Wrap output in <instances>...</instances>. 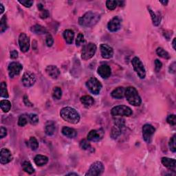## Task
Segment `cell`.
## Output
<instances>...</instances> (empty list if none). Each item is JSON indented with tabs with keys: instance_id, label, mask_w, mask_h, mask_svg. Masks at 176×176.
Instances as JSON below:
<instances>
[{
	"instance_id": "6da1fadb",
	"label": "cell",
	"mask_w": 176,
	"mask_h": 176,
	"mask_svg": "<svg viewBox=\"0 0 176 176\" xmlns=\"http://www.w3.org/2000/svg\"><path fill=\"white\" fill-rule=\"evenodd\" d=\"M100 14L94 12H88L78 19V24L85 28L94 26L100 20Z\"/></svg>"
},
{
	"instance_id": "7a4b0ae2",
	"label": "cell",
	"mask_w": 176,
	"mask_h": 176,
	"mask_svg": "<svg viewBox=\"0 0 176 176\" xmlns=\"http://www.w3.org/2000/svg\"><path fill=\"white\" fill-rule=\"evenodd\" d=\"M61 117L66 122L71 124H77L80 120V115L75 109L66 107L60 111Z\"/></svg>"
},
{
	"instance_id": "3957f363",
	"label": "cell",
	"mask_w": 176,
	"mask_h": 176,
	"mask_svg": "<svg viewBox=\"0 0 176 176\" xmlns=\"http://www.w3.org/2000/svg\"><path fill=\"white\" fill-rule=\"evenodd\" d=\"M125 96L129 103L133 106H139L142 103V100L137 90L133 87H128L125 89Z\"/></svg>"
},
{
	"instance_id": "277c9868",
	"label": "cell",
	"mask_w": 176,
	"mask_h": 176,
	"mask_svg": "<svg viewBox=\"0 0 176 176\" xmlns=\"http://www.w3.org/2000/svg\"><path fill=\"white\" fill-rule=\"evenodd\" d=\"M111 114L114 117H116V116H130L133 114V111L130 107L125 105H118L111 109Z\"/></svg>"
},
{
	"instance_id": "5b68a950",
	"label": "cell",
	"mask_w": 176,
	"mask_h": 176,
	"mask_svg": "<svg viewBox=\"0 0 176 176\" xmlns=\"http://www.w3.org/2000/svg\"><path fill=\"white\" fill-rule=\"evenodd\" d=\"M124 127H125V120L121 118H116L114 121V125L111 129V137L113 139L118 138L122 133Z\"/></svg>"
},
{
	"instance_id": "8992f818",
	"label": "cell",
	"mask_w": 176,
	"mask_h": 176,
	"mask_svg": "<svg viewBox=\"0 0 176 176\" xmlns=\"http://www.w3.org/2000/svg\"><path fill=\"white\" fill-rule=\"evenodd\" d=\"M96 51V46L93 43H89L84 46L82 53H81V58L83 60L87 61L93 57Z\"/></svg>"
},
{
	"instance_id": "52a82bcc",
	"label": "cell",
	"mask_w": 176,
	"mask_h": 176,
	"mask_svg": "<svg viewBox=\"0 0 176 176\" xmlns=\"http://www.w3.org/2000/svg\"><path fill=\"white\" fill-rule=\"evenodd\" d=\"M131 64L136 72L137 73L138 76L141 79H143L146 76V70L145 67L142 63V62L140 61V59L138 57H134L131 61Z\"/></svg>"
},
{
	"instance_id": "ba28073f",
	"label": "cell",
	"mask_w": 176,
	"mask_h": 176,
	"mask_svg": "<svg viewBox=\"0 0 176 176\" xmlns=\"http://www.w3.org/2000/svg\"><path fill=\"white\" fill-rule=\"evenodd\" d=\"M87 88L94 94H98L102 88V84L97 78H91L86 82Z\"/></svg>"
},
{
	"instance_id": "9c48e42d",
	"label": "cell",
	"mask_w": 176,
	"mask_h": 176,
	"mask_svg": "<svg viewBox=\"0 0 176 176\" xmlns=\"http://www.w3.org/2000/svg\"><path fill=\"white\" fill-rule=\"evenodd\" d=\"M104 165L101 162H94L92 165L90 166V168L88 171V172L85 173V175L88 176H94V175H100L102 174L104 171Z\"/></svg>"
},
{
	"instance_id": "30bf717a",
	"label": "cell",
	"mask_w": 176,
	"mask_h": 176,
	"mask_svg": "<svg viewBox=\"0 0 176 176\" xmlns=\"http://www.w3.org/2000/svg\"><path fill=\"white\" fill-rule=\"evenodd\" d=\"M21 82L25 87L30 88V87L33 86L35 83L36 76L33 72L30 71H27L22 76Z\"/></svg>"
},
{
	"instance_id": "8fae6325",
	"label": "cell",
	"mask_w": 176,
	"mask_h": 176,
	"mask_svg": "<svg viewBox=\"0 0 176 176\" xmlns=\"http://www.w3.org/2000/svg\"><path fill=\"white\" fill-rule=\"evenodd\" d=\"M155 128L152 125L145 124L142 127V136L145 142H150L152 136L155 132Z\"/></svg>"
},
{
	"instance_id": "7c38bea8",
	"label": "cell",
	"mask_w": 176,
	"mask_h": 176,
	"mask_svg": "<svg viewBox=\"0 0 176 176\" xmlns=\"http://www.w3.org/2000/svg\"><path fill=\"white\" fill-rule=\"evenodd\" d=\"M23 69V66L18 62H12L10 63L8 68V74L11 78H13L14 76L19 75Z\"/></svg>"
},
{
	"instance_id": "4fadbf2b",
	"label": "cell",
	"mask_w": 176,
	"mask_h": 176,
	"mask_svg": "<svg viewBox=\"0 0 176 176\" xmlns=\"http://www.w3.org/2000/svg\"><path fill=\"white\" fill-rule=\"evenodd\" d=\"M19 45L23 53H26L30 48V39L25 33H21L19 37Z\"/></svg>"
},
{
	"instance_id": "5bb4252c",
	"label": "cell",
	"mask_w": 176,
	"mask_h": 176,
	"mask_svg": "<svg viewBox=\"0 0 176 176\" xmlns=\"http://www.w3.org/2000/svg\"><path fill=\"white\" fill-rule=\"evenodd\" d=\"M104 136V131L103 130H91L88 134V140L91 142H98Z\"/></svg>"
},
{
	"instance_id": "9a60e30c",
	"label": "cell",
	"mask_w": 176,
	"mask_h": 176,
	"mask_svg": "<svg viewBox=\"0 0 176 176\" xmlns=\"http://www.w3.org/2000/svg\"><path fill=\"white\" fill-rule=\"evenodd\" d=\"M108 30L111 32H116L121 28V20L118 17H114L109 21L107 24Z\"/></svg>"
},
{
	"instance_id": "2e32d148",
	"label": "cell",
	"mask_w": 176,
	"mask_h": 176,
	"mask_svg": "<svg viewBox=\"0 0 176 176\" xmlns=\"http://www.w3.org/2000/svg\"><path fill=\"white\" fill-rule=\"evenodd\" d=\"M12 160L11 152L6 148L2 149L0 152V162L2 164H8Z\"/></svg>"
},
{
	"instance_id": "e0dca14e",
	"label": "cell",
	"mask_w": 176,
	"mask_h": 176,
	"mask_svg": "<svg viewBox=\"0 0 176 176\" xmlns=\"http://www.w3.org/2000/svg\"><path fill=\"white\" fill-rule=\"evenodd\" d=\"M101 55L104 59H111L114 55L113 48L107 44L102 43L100 46Z\"/></svg>"
},
{
	"instance_id": "ac0fdd59",
	"label": "cell",
	"mask_w": 176,
	"mask_h": 176,
	"mask_svg": "<svg viewBox=\"0 0 176 176\" xmlns=\"http://www.w3.org/2000/svg\"><path fill=\"white\" fill-rule=\"evenodd\" d=\"M98 74L103 78H108L111 76V70L110 67L108 65H106V64L101 65L98 68Z\"/></svg>"
},
{
	"instance_id": "d6986e66",
	"label": "cell",
	"mask_w": 176,
	"mask_h": 176,
	"mask_svg": "<svg viewBox=\"0 0 176 176\" xmlns=\"http://www.w3.org/2000/svg\"><path fill=\"white\" fill-rule=\"evenodd\" d=\"M46 72L48 75L52 78H57L60 75V70L55 66H48L46 68Z\"/></svg>"
},
{
	"instance_id": "ffe728a7",
	"label": "cell",
	"mask_w": 176,
	"mask_h": 176,
	"mask_svg": "<svg viewBox=\"0 0 176 176\" xmlns=\"http://www.w3.org/2000/svg\"><path fill=\"white\" fill-rule=\"evenodd\" d=\"M162 163L165 167H167L168 169L171 170L173 171H175L176 164L175 159L164 157L162 158Z\"/></svg>"
},
{
	"instance_id": "44dd1931",
	"label": "cell",
	"mask_w": 176,
	"mask_h": 176,
	"mask_svg": "<svg viewBox=\"0 0 176 176\" xmlns=\"http://www.w3.org/2000/svg\"><path fill=\"white\" fill-rule=\"evenodd\" d=\"M61 132L64 136L69 138H74L77 136V132L75 130L68 127H63L62 129Z\"/></svg>"
},
{
	"instance_id": "7402d4cb",
	"label": "cell",
	"mask_w": 176,
	"mask_h": 176,
	"mask_svg": "<svg viewBox=\"0 0 176 176\" xmlns=\"http://www.w3.org/2000/svg\"><path fill=\"white\" fill-rule=\"evenodd\" d=\"M125 88H124L123 87H118V88H116L115 90H114L111 91V95L113 98H122L125 96Z\"/></svg>"
},
{
	"instance_id": "603a6c76",
	"label": "cell",
	"mask_w": 176,
	"mask_h": 176,
	"mask_svg": "<svg viewBox=\"0 0 176 176\" xmlns=\"http://www.w3.org/2000/svg\"><path fill=\"white\" fill-rule=\"evenodd\" d=\"M35 164L39 166V167H42V166L46 165L48 162V158L45 155H37L34 159Z\"/></svg>"
},
{
	"instance_id": "cb8c5ba5",
	"label": "cell",
	"mask_w": 176,
	"mask_h": 176,
	"mask_svg": "<svg viewBox=\"0 0 176 176\" xmlns=\"http://www.w3.org/2000/svg\"><path fill=\"white\" fill-rule=\"evenodd\" d=\"M81 102L85 107H90L91 106L94 105V100L91 96L86 95L81 98Z\"/></svg>"
},
{
	"instance_id": "d4e9b609",
	"label": "cell",
	"mask_w": 176,
	"mask_h": 176,
	"mask_svg": "<svg viewBox=\"0 0 176 176\" xmlns=\"http://www.w3.org/2000/svg\"><path fill=\"white\" fill-rule=\"evenodd\" d=\"M63 37L67 43L72 44L74 39V33L72 30H66L63 33Z\"/></svg>"
},
{
	"instance_id": "484cf974",
	"label": "cell",
	"mask_w": 176,
	"mask_h": 176,
	"mask_svg": "<svg viewBox=\"0 0 176 176\" xmlns=\"http://www.w3.org/2000/svg\"><path fill=\"white\" fill-rule=\"evenodd\" d=\"M31 31L37 34H43L48 33V30L45 27L41 26V25H34L31 27Z\"/></svg>"
},
{
	"instance_id": "4316f807",
	"label": "cell",
	"mask_w": 176,
	"mask_h": 176,
	"mask_svg": "<svg viewBox=\"0 0 176 176\" xmlns=\"http://www.w3.org/2000/svg\"><path fill=\"white\" fill-rule=\"evenodd\" d=\"M56 127L54 123L53 122H48L45 127V132L48 136H53L55 132Z\"/></svg>"
},
{
	"instance_id": "83f0119b",
	"label": "cell",
	"mask_w": 176,
	"mask_h": 176,
	"mask_svg": "<svg viewBox=\"0 0 176 176\" xmlns=\"http://www.w3.org/2000/svg\"><path fill=\"white\" fill-rule=\"evenodd\" d=\"M0 107H1L2 110L5 113L8 112L11 110V103L8 100H2L0 103Z\"/></svg>"
},
{
	"instance_id": "f1b7e54d",
	"label": "cell",
	"mask_w": 176,
	"mask_h": 176,
	"mask_svg": "<svg viewBox=\"0 0 176 176\" xmlns=\"http://www.w3.org/2000/svg\"><path fill=\"white\" fill-rule=\"evenodd\" d=\"M22 167H23L24 171L29 173V174H32V173L34 172V168L29 161H25L23 165H22Z\"/></svg>"
},
{
	"instance_id": "f546056e",
	"label": "cell",
	"mask_w": 176,
	"mask_h": 176,
	"mask_svg": "<svg viewBox=\"0 0 176 176\" xmlns=\"http://www.w3.org/2000/svg\"><path fill=\"white\" fill-rule=\"evenodd\" d=\"M148 10H149V11L151 17H152L153 25L155 26H158L160 23V17L159 16L156 15V14L150 8H148Z\"/></svg>"
},
{
	"instance_id": "4dcf8cb0",
	"label": "cell",
	"mask_w": 176,
	"mask_h": 176,
	"mask_svg": "<svg viewBox=\"0 0 176 176\" xmlns=\"http://www.w3.org/2000/svg\"><path fill=\"white\" fill-rule=\"evenodd\" d=\"M0 94H1L2 97L5 98H8V90H7V85L5 82H2L1 85H0Z\"/></svg>"
},
{
	"instance_id": "1f68e13d",
	"label": "cell",
	"mask_w": 176,
	"mask_h": 176,
	"mask_svg": "<svg viewBox=\"0 0 176 176\" xmlns=\"http://www.w3.org/2000/svg\"><path fill=\"white\" fill-rule=\"evenodd\" d=\"M156 53H157L158 56L163 59H170L169 54H168L167 51L165 50L162 48H158L157 50H156Z\"/></svg>"
},
{
	"instance_id": "d6a6232c",
	"label": "cell",
	"mask_w": 176,
	"mask_h": 176,
	"mask_svg": "<svg viewBox=\"0 0 176 176\" xmlns=\"http://www.w3.org/2000/svg\"><path fill=\"white\" fill-rule=\"evenodd\" d=\"M29 121L28 116H27L26 114H22L20 116V117L19 118L18 120V125L20 126V127H24L26 125L28 122Z\"/></svg>"
},
{
	"instance_id": "836d02e7",
	"label": "cell",
	"mask_w": 176,
	"mask_h": 176,
	"mask_svg": "<svg viewBox=\"0 0 176 176\" xmlns=\"http://www.w3.org/2000/svg\"><path fill=\"white\" fill-rule=\"evenodd\" d=\"M53 96L54 99L56 100H59L61 99L62 96V90L59 87H55L54 88L53 91Z\"/></svg>"
},
{
	"instance_id": "e575fe53",
	"label": "cell",
	"mask_w": 176,
	"mask_h": 176,
	"mask_svg": "<svg viewBox=\"0 0 176 176\" xmlns=\"http://www.w3.org/2000/svg\"><path fill=\"white\" fill-rule=\"evenodd\" d=\"M7 28H8V26H7V18L6 15H4L2 17L1 21H0V32L2 33H4Z\"/></svg>"
},
{
	"instance_id": "d590c367",
	"label": "cell",
	"mask_w": 176,
	"mask_h": 176,
	"mask_svg": "<svg viewBox=\"0 0 176 176\" xmlns=\"http://www.w3.org/2000/svg\"><path fill=\"white\" fill-rule=\"evenodd\" d=\"M29 144H30V147L31 149L33 151L37 150L39 147V142L36 139V138L34 137H30L29 140Z\"/></svg>"
},
{
	"instance_id": "8d00e7d4",
	"label": "cell",
	"mask_w": 176,
	"mask_h": 176,
	"mask_svg": "<svg viewBox=\"0 0 176 176\" xmlns=\"http://www.w3.org/2000/svg\"><path fill=\"white\" fill-rule=\"evenodd\" d=\"M28 118H29V122L31 125H36L39 123V116L37 114H30L28 116Z\"/></svg>"
},
{
	"instance_id": "74e56055",
	"label": "cell",
	"mask_w": 176,
	"mask_h": 176,
	"mask_svg": "<svg viewBox=\"0 0 176 176\" xmlns=\"http://www.w3.org/2000/svg\"><path fill=\"white\" fill-rule=\"evenodd\" d=\"M118 6V2L117 1H111V0H108L106 2V6L110 11H114L116 9V6Z\"/></svg>"
},
{
	"instance_id": "f35d334b",
	"label": "cell",
	"mask_w": 176,
	"mask_h": 176,
	"mask_svg": "<svg viewBox=\"0 0 176 176\" xmlns=\"http://www.w3.org/2000/svg\"><path fill=\"white\" fill-rule=\"evenodd\" d=\"M168 145H169L170 150L172 152L175 153L176 152V147H175V135H174L173 137L171 138L169 140V143H168Z\"/></svg>"
},
{
	"instance_id": "ab89813d",
	"label": "cell",
	"mask_w": 176,
	"mask_h": 176,
	"mask_svg": "<svg viewBox=\"0 0 176 176\" xmlns=\"http://www.w3.org/2000/svg\"><path fill=\"white\" fill-rule=\"evenodd\" d=\"M85 43V39H84V35L82 33H79L77 36V38L76 39V46H80L83 43Z\"/></svg>"
},
{
	"instance_id": "60d3db41",
	"label": "cell",
	"mask_w": 176,
	"mask_h": 176,
	"mask_svg": "<svg viewBox=\"0 0 176 176\" xmlns=\"http://www.w3.org/2000/svg\"><path fill=\"white\" fill-rule=\"evenodd\" d=\"M80 147L83 150H89L91 148V145L89 143L88 141H87L86 140H83L81 141Z\"/></svg>"
},
{
	"instance_id": "b9f144b4",
	"label": "cell",
	"mask_w": 176,
	"mask_h": 176,
	"mask_svg": "<svg viewBox=\"0 0 176 176\" xmlns=\"http://www.w3.org/2000/svg\"><path fill=\"white\" fill-rule=\"evenodd\" d=\"M167 121L171 125H175L176 124V116L175 114H171L167 117Z\"/></svg>"
},
{
	"instance_id": "7bdbcfd3",
	"label": "cell",
	"mask_w": 176,
	"mask_h": 176,
	"mask_svg": "<svg viewBox=\"0 0 176 176\" xmlns=\"http://www.w3.org/2000/svg\"><path fill=\"white\" fill-rule=\"evenodd\" d=\"M54 43V39L50 34H48L46 37V44L48 47H51Z\"/></svg>"
},
{
	"instance_id": "ee69618b",
	"label": "cell",
	"mask_w": 176,
	"mask_h": 176,
	"mask_svg": "<svg viewBox=\"0 0 176 176\" xmlns=\"http://www.w3.org/2000/svg\"><path fill=\"white\" fill-rule=\"evenodd\" d=\"M155 71L158 72H160V70H161V68H162V62L160 61L158 59H156L155 61Z\"/></svg>"
},
{
	"instance_id": "f6af8a7d",
	"label": "cell",
	"mask_w": 176,
	"mask_h": 176,
	"mask_svg": "<svg viewBox=\"0 0 176 176\" xmlns=\"http://www.w3.org/2000/svg\"><path fill=\"white\" fill-rule=\"evenodd\" d=\"M19 2L25 7H26V8H30V7H31L34 3L33 1H20V0H19Z\"/></svg>"
},
{
	"instance_id": "bcb514c9",
	"label": "cell",
	"mask_w": 176,
	"mask_h": 176,
	"mask_svg": "<svg viewBox=\"0 0 176 176\" xmlns=\"http://www.w3.org/2000/svg\"><path fill=\"white\" fill-rule=\"evenodd\" d=\"M50 16V13L48 10L43 9L40 12V17L41 19H46Z\"/></svg>"
},
{
	"instance_id": "7dc6e473",
	"label": "cell",
	"mask_w": 176,
	"mask_h": 176,
	"mask_svg": "<svg viewBox=\"0 0 176 176\" xmlns=\"http://www.w3.org/2000/svg\"><path fill=\"white\" fill-rule=\"evenodd\" d=\"M24 103L26 106H28V107H33V104L29 101L28 97L26 95H25L24 96Z\"/></svg>"
},
{
	"instance_id": "c3c4849f",
	"label": "cell",
	"mask_w": 176,
	"mask_h": 176,
	"mask_svg": "<svg viewBox=\"0 0 176 176\" xmlns=\"http://www.w3.org/2000/svg\"><path fill=\"white\" fill-rule=\"evenodd\" d=\"M7 135V130L4 127H1L0 129V137L1 138H4Z\"/></svg>"
},
{
	"instance_id": "681fc988",
	"label": "cell",
	"mask_w": 176,
	"mask_h": 176,
	"mask_svg": "<svg viewBox=\"0 0 176 176\" xmlns=\"http://www.w3.org/2000/svg\"><path fill=\"white\" fill-rule=\"evenodd\" d=\"M18 57V53L16 50H12L11 52V58L15 59Z\"/></svg>"
},
{
	"instance_id": "f907efd6",
	"label": "cell",
	"mask_w": 176,
	"mask_h": 176,
	"mask_svg": "<svg viewBox=\"0 0 176 176\" xmlns=\"http://www.w3.org/2000/svg\"><path fill=\"white\" fill-rule=\"evenodd\" d=\"M175 62H173L169 67V72L175 73Z\"/></svg>"
},
{
	"instance_id": "816d5d0a",
	"label": "cell",
	"mask_w": 176,
	"mask_h": 176,
	"mask_svg": "<svg viewBox=\"0 0 176 176\" xmlns=\"http://www.w3.org/2000/svg\"><path fill=\"white\" fill-rule=\"evenodd\" d=\"M4 11V7L2 3L0 4V14H2Z\"/></svg>"
},
{
	"instance_id": "f5cc1de1",
	"label": "cell",
	"mask_w": 176,
	"mask_h": 176,
	"mask_svg": "<svg viewBox=\"0 0 176 176\" xmlns=\"http://www.w3.org/2000/svg\"><path fill=\"white\" fill-rule=\"evenodd\" d=\"M160 2L161 4H162L163 5H164V6H167L168 3V1H160Z\"/></svg>"
},
{
	"instance_id": "db71d44e",
	"label": "cell",
	"mask_w": 176,
	"mask_h": 176,
	"mask_svg": "<svg viewBox=\"0 0 176 176\" xmlns=\"http://www.w3.org/2000/svg\"><path fill=\"white\" fill-rule=\"evenodd\" d=\"M38 8L40 10V11H42L43 9V6L41 4H38Z\"/></svg>"
},
{
	"instance_id": "11a10c76",
	"label": "cell",
	"mask_w": 176,
	"mask_h": 176,
	"mask_svg": "<svg viewBox=\"0 0 176 176\" xmlns=\"http://www.w3.org/2000/svg\"><path fill=\"white\" fill-rule=\"evenodd\" d=\"M172 45H173V49H174L175 50V38L173 39V43H172Z\"/></svg>"
},
{
	"instance_id": "9f6ffc18",
	"label": "cell",
	"mask_w": 176,
	"mask_h": 176,
	"mask_svg": "<svg viewBox=\"0 0 176 176\" xmlns=\"http://www.w3.org/2000/svg\"><path fill=\"white\" fill-rule=\"evenodd\" d=\"M68 175H78L77 173H70L68 174H67Z\"/></svg>"
}]
</instances>
